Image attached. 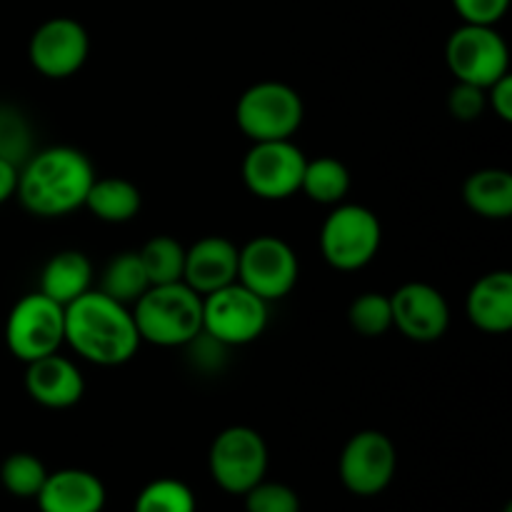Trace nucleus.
Listing matches in <instances>:
<instances>
[{
    "instance_id": "nucleus-24",
    "label": "nucleus",
    "mask_w": 512,
    "mask_h": 512,
    "mask_svg": "<svg viewBox=\"0 0 512 512\" xmlns=\"http://www.w3.org/2000/svg\"><path fill=\"white\" fill-rule=\"evenodd\" d=\"M140 263L148 273L150 285L180 283L185 270V248L170 235H155L138 250Z\"/></svg>"
},
{
    "instance_id": "nucleus-16",
    "label": "nucleus",
    "mask_w": 512,
    "mask_h": 512,
    "mask_svg": "<svg viewBox=\"0 0 512 512\" xmlns=\"http://www.w3.org/2000/svg\"><path fill=\"white\" fill-rule=\"evenodd\" d=\"M238 280V245L223 235H205L185 248L183 283L198 295H208L213 290Z\"/></svg>"
},
{
    "instance_id": "nucleus-9",
    "label": "nucleus",
    "mask_w": 512,
    "mask_h": 512,
    "mask_svg": "<svg viewBox=\"0 0 512 512\" xmlns=\"http://www.w3.org/2000/svg\"><path fill=\"white\" fill-rule=\"evenodd\" d=\"M208 468L220 490L245 495L265 480L268 473V445L258 430L248 425H230L215 435L208 453Z\"/></svg>"
},
{
    "instance_id": "nucleus-8",
    "label": "nucleus",
    "mask_w": 512,
    "mask_h": 512,
    "mask_svg": "<svg viewBox=\"0 0 512 512\" xmlns=\"http://www.w3.org/2000/svg\"><path fill=\"white\" fill-rule=\"evenodd\" d=\"M65 343V308L48 295L28 293L10 308L5 320V345L20 363H33L58 353Z\"/></svg>"
},
{
    "instance_id": "nucleus-25",
    "label": "nucleus",
    "mask_w": 512,
    "mask_h": 512,
    "mask_svg": "<svg viewBox=\"0 0 512 512\" xmlns=\"http://www.w3.org/2000/svg\"><path fill=\"white\" fill-rule=\"evenodd\" d=\"M195 493L175 478H158L135 498L133 512H195Z\"/></svg>"
},
{
    "instance_id": "nucleus-6",
    "label": "nucleus",
    "mask_w": 512,
    "mask_h": 512,
    "mask_svg": "<svg viewBox=\"0 0 512 512\" xmlns=\"http://www.w3.org/2000/svg\"><path fill=\"white\" fill-rule=\"evenodd\" d=\"M270 323V303L245 288L230 283L225 288L203 295V333L228 348H243L255 343Z\"/></svg>"
},
{
    "instance_id": "nucleus-5",
    "label": "nucleus",
    "mask_w": 512,
    "mask_h": 512,
    "mask_svg": "<svg viewBox=\"0 0 512 512\" xmlns=\"http://www.w3.org/2000/svg\"><path fill=\"white\" fill-rule=\"evenodd\" d=\"M380 243L383 225L378 215L358 203L333 205V213L320 228V255L340 273H353L373 263Z\"/></svg>"
},
{
    "instance_id": "nucleus-17",
    "label": "nucleus",
    "mask_w": 512,
    "mask_h": 512,
    "mask_svg": "<svg viewBox=\"0 0 512 512\" xmlns=\"http://www.w3.org/2000/svg\"><path fill=\"white\" fill-rule=\"evenodd\" d=\"M35 500L40 512H100L105 508V485L90 470L63 468L48 473Z\"/></svg>"
},
{
    "instance_id": "nucleus-30",
    "label": "nucleus",
    "mask_w": 512,
    "mask_h": 512,
    "mask_svg": "<svg viewBox=\"0 0 512 512\" xmlns=\"http://www.w3.org/2000/svg\"><path fill=\"white\" fill-rule=\"evenodd\" d=\"M488 108V95L483 88H475L468 83H455V88L448 95V110L455 120H478Z\"/></svg>"
},
{
    "instance_id": "nucleus-33",
    "label": "nucleus",
    "mask_w": 512,
    "mask_h": 512,
    "mask_svg": "<svg viewBox=\"0 0 512 512\" xmlns=\"http://www.w3.org/2000/svg\"><path fill=\"white\" fill-rule=\"evenodd\" d=\"M18 173H20L18 165L0 158V205L8 203V200L15 195V190H18Z\"/></svg>"
},
{
    "instance_id": "nucleus-22",
    "label": "nucleus",
    "mask_w": 512,
    "mask_h": 512,
    "mask_svg": "<svg viewBox=\"0 0 512 512\" xmlns=\"http://www.w3.org/2000/svg\"><path fill=\"white\" fill-rule=\"evenodd\" d=\"M350 170L343 160L333 158V155H323V158H313L305 163L303 180H300V190L308 195L313 203L320 205H340L350 193Z\"/></svg>"
},
{
    "instance_id": "nucleus-27",
    "label": "nucleus",
    "mask_w": 512,
    "mask_h": 512,
    "mask_svg": "<svg viewBox=\"0 0 512 512\" xmlns=\"http://www.w3.org/2000/svg\"><path fill=\"white\" fill-rule=\"evenodd\" d=\"M348 323L363 338H380L393 328V308L390 295L363 293L350 303Z\"/></svg>"
},
{
    "instance_id": "nucleus-23",
    "label": "nucleus",
    "mask_w": 512,
    "mask_h": 512,
    "mask_svg": "<svg viewBox=\"0 0 512 512\" xmlns=\"http://www.w3.org/2000/svg\"><path fill=\"white\" fill-rule=\"evenodd\" d=\"M150 288L148 273H145L140 255L133 250L118 253L108 265H105L103 275H100V293L108 298L118 300V303L133 308L135 300Z\"/></svg>"
},
{
    "instance_id": "nucleus-14",
    "label": "nucleus",
    "mask_w": 512,
    "mask_h": 512,
    "mask_svg": "<svg viewBox=\"0 0 512 512\" xmlns=\"http://www.w3.org/2000/svg\"><path fill=\"white\" fill-rule=\"evenodd\" d=\"M393 328L413 343H435L450 328V308L445 295L430 283H405L390 295Z\"/></svg>"
},
{
    "instance_id": "nucleus-32",
    "label": "nucleus",
    "mask_w": 512,
    "mask_h": 512,
    "mask_svg": "<svg viewBox=\"0 0 512 512\" xmlns=\"http://www.w3.org/2000/svg\"><path fill=\"white\" fill-rule=\"evenodd\" d=\"M485 95H488V105L493 108V113L498 115L500 120H505V123H510L512 120V78H510V73L503 75L500 80H495V83L485 90Z\"/></svg>"
},
{
    "instance_id": "nucleus-28",
    "label": "nucleus",
    "mask_w": 512,
    "mask_h": 512,
    "mask_svg": "<svg viewBox=\"0 0 512 512\" xmlns=\"http://www.w3.org/2000/svg\"><path fill=\"white\" fill-rule=\"evenodd\" d=\"M33 155V135L18 110L3 105L0 108V158L13 165H23Z\"/></svg>"
},
{
    "instance_id": "nucleus-3",
    "label": "nucleus",
    "mask_w": 512,
    "mask_h": 512,
    "mask_svg": "<svg viewBox=\"0 0 512 512\" xmlns=\"http://www.w3.org/2000/svg\"><path fill=\"white\" fill-rule=\"evenodd\" d=\"M140 343L185 348L203 333V295L180 283L150 285L130 308Z\"/></svg>"
},
{
    "instance_id": "nucleus-18",
    "label": "nucleus",
    "mask_w": 512,
    "mask_h": 512,
    "mask_svg": "<svg viewBox=\"0 0 512 512\" xmlns=\"http://www.w3.org/2000/svg\"><path fill=\"white\" fill-rule=\"evenodd\" d=\"M465 315L478 330L503 335L512 328V273L490 270L473 283L465 298Z\"/></svg>"
},
{
    "instance_id": "nucleus-19",
    "label": "nucleus",
    "mask_w": 512,
    "mask_h": 512,
    "mask_svg": "<svg viewBox=\"0 0 512 512\" xmlns=\"http://www.w3.org/2000/svg\"><path fill=\"white\" fill-rule=\"evenodd\" d=\"M88 290H93V263L80 250H60L40 273V293L63 308Z\"/></svg>"
},
{
    "instance_id": "nucleus-26",
    "label": "nucleus",
    "mask_w": 512,
    "mask_h": 512,
    "mask_svg": "<svg viewBox=\"0 0 512 512\" xmlns=\"http://www.w3.org/2000/svg\"><path fill=\"white\" fill-rule=\"evenodd\" d=\"M48 470L33 453H13L0 465V483L15 498H35L43 488Z\"/></svg>"
},
{
    "instance_id": "nucleus-21",
    "label": "nucleus",
    "mask_w": 512,
    "mask_h": 512,
    "mask_svg": "<svg viewBox=\"0 0 512 512\" xmlns=\"http://www.w3.org/2000/svg\"><path fill=\"white\" fill-rule=\"evenodd\" d=\"M143 195L138 185L125 178H95L83 208H88L103 223H130L140 213Z\"/></svg>"
},
{
    "instance_id": "nucleus-31",
    "label": "nucleus",
    "mask_w": 512,
    "mask_h": 512,
    "mask_svg": "<svg viewBox=\"0 0 512 512\" xmlns=\"http://www.w3.org/2000/svg\"><path fill=\"white\" fill-rule=\"evenodd\" d=\"M463 23L495 25L510 8V0H453Z\"/></svg>"
},
{
    "instance_id": "nucleus-29",
    "label": "nucleus",
    "mask_w": 512,
    "mask_h": 512,
    "mask_svg": "<svg viewBox=\"0 0 512 512\" xmlns=\"http://www.w3.org/2000/svg\"><path fill=\"white\" fill-rule=\"evenodd\" d=\"M243 498L248 512H300L298 493L283 483L260 480Z\"/></svg>"
},
{
    "instance_id": "nucleus-10",
    "label": "nucleus",
    "mask_w": 512,
    "mask_h": 512,
    "mask_svg": "<svg viewBox=\"0 0 512 512\" xmlns=\"http://www.w3.org/2000/svg\"><path fill=\"white\" fill-rule=\"evenodd\" d=\"M300 278L298 253L278 235H258L238 248V283L268 303L293 293Z\"/></svg>"
},
{
    "instance_id": "nucleus-7",
    "label": "nucleus",
    "mask_w": 512,
    "mask_h": 512,
    "mask_svg": "<svg viewBox=\"0 0 512 512\" xmlns=\"http://www.w3.org/2000/svg\"><path fill=\"white\" fill-rule=\"evenodd\" d=\"M445 63L458 83L488 90L510 73V50L495 25L463 23L445 43Z\"/></svg>"
},
{
    "instance_id": "nucleus-4",
    "label": "nucleus",
    "mask_w": 512,
    "mask_h": 512,
    "mask_svg": "<svg viewBox=\"0 0 512 512\" xmlns=\"http://www.w3.org/2000/svg\"><path fill=\"white\" fill-rule=\"evenodd\" d=\"M305 105L298 90L280 80H260L235 103V123L250 143L293 140L303 125Z\"/></svg>"
},
{
    "instance_id": "nucleus-20",
    "label": "nucleus",
    "mask_w": 512,
    "mask_h": 512,
    "mask_svg": "<svg viewBox=\"0 0 512 512\" xmlns=\"http://www.w3.org/2000/svg\"><path fill=\"white\" fill-rule=\"evenodd\" d=\"M463 200L485 220H508L512 215V175L503 168H483L463 183Z\"/></svg>"
},
{
    "instance_id": "nucleus-1",
    "label": "nucleus",
    "mask_w": 512,
    "mask_h": 512,
    "mask_svg": "<svg viewBox=\"0 0 512 512\" xmlns=\"http://www.w3.org/2000/svg\"><path fill=\"white\" fill-rule=\"evenodd\" d=\"M95 178L88 155L70 145H55L38 150L20 165L15 195L30 215L63 218L83 208Z\"/></svg>"
},
{
    "instance_id": "nucleus-11",
    "label": "nucleus",
    "mask_w": 512,
    "mask_h": 512,
    "mask_svg": "<svg viewBox=\"0 0 512 512\" xmlns=\"http://www.w3.org/2000/svg\"><path fill=\"white\" fill-rule=\"evenodd\" d=\"M305 163L308 158L293 140H265L245 153L240 178L255 198L278 203L300 193Z\"/></svg>"
},
{
    "instance_id": "nucleus-13",
    "label": "nucleus",
    "mask_w": 512,
    "mask_h": 512,
    "mask_svg": "<svg viewBox=\"0 0 512 512\" xmlns=\"http://www.w3.org/2000/svg\"><path fill=\"white\" fill-rule=\"evenodd\" d=\"M90 55V35L75 18H50L35 28L28 43L30 65L43 78H73Z\"/></svg>"
},
{
    "instance_id": "nucleus-2",
    "label": "nucleus",
    "mask_w": 512,
    "mask_h": 512,
    "mask_svg": "<svg viewBox=\"0 0 512 512\" xmlns=\"http://www.w3.org/2000/svg\"><path fill=\"white\" fill-rule=\"evenodd\" d=\"M65 343L88 363L118 368L135 358L140 335L128 305L100 290H88L65 305Z\"/></svg>"
},
{
    "instance_id": "nucleus-15",
    "label": "nucleus",
    "mask_w": 512,
    "mask_h": 512,
    "mask_svg": "<svg viewBox=\"0 0 512 512\" xmlns=\"http://www.w3.org/2000/svg\"><path fill=\"white\" fill-rule=\"evenodd\" d=\"M25 390L48 410H68L85 395V378L78 365L65 355L50 353L25 368Z\"/></svg>"
},
{
    "instance_id": "nucleus-12",
    "label": "nucleus",
    "mask_w": 512,
    "mask_h": 512,
    "mask_svg": "<svg viewBox=\"0 0 512 512\" xmlns=\"http://www.w3.org/2000/svg\"><path fill=\"white\" fill-rule=\"evenodd\" d=\"M398 450L380 430H360L340 453V480L345 490L360 498L380 495L395 478Z\"/></svg>"
}]
</instances>
